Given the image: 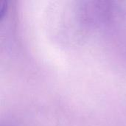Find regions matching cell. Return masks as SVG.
Segmentation results:
<instances>
[]
</instances>
